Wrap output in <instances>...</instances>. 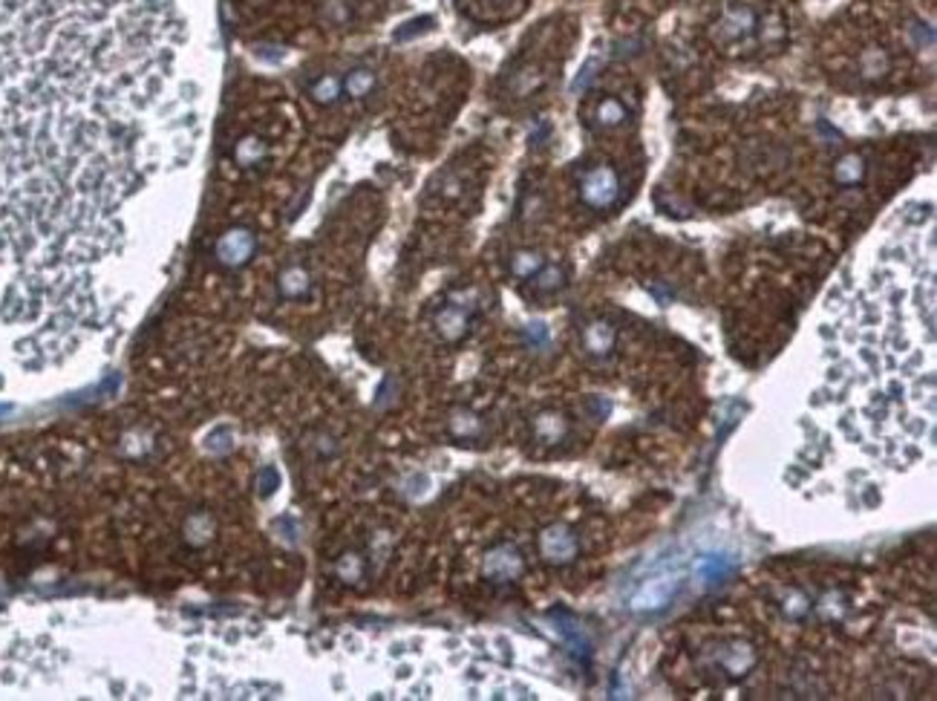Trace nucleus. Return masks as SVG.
Segmentation results:
<instances>
[{"label": "nucleus", "mask_w": 937, "mask_h": 701, "mask_svg": "<svg viewBox=\"0 0 937 701\" xmlns=\"http://www.w3.org/2000/svg\"><path fill=\"white\" fill-rule=\"evenodd\" d=\"M202 139L182 0H0V327L38 367L119 327L153 193Z\"/></svg>", "instance_id": "f257e3e1"}, {"label": "nucleus", "mask_w": 937, "mask_h": 701, "mask_svg": "<svg viewBox=\"0 0 937 701\" xmlns=\"http://www.w3.org/2000/svg\"><path fill=\"white\" fill-rule=\"evenodd\" d=\"M684 575L681 571H663V575H655L643 580L629 597V612L635 615H655L660 612L663 606H669L675 601V594L681 592Z\"/></svg>", "instance_id": "f03ea898"}, {"label": "nucleus", "mask_w": 937, "mask_h": 701, "mask_svg": "<svg viewBox=\"0 0 937 701\" xmlns=\"http://www.w3.org/2000/svg\"><path fill=\"white\" fill-rule=\"evenodd\" d=\"M580 200L594 211H609L620 200V176L615 167L594 165L580 179Z\"/></svg>", "instance_id": "7ed1b4c3"}, {"label": "nucleus", "mask_w": 937, "mask_h": 701, "mask_svg": "<svg viewBox=\"0 0 937 701\" xmlns=\"http://www.w3.org/2000/svg\"><path fill=\"white\" fill-rule=\"evenodd\" d=\"M254 252H257V234L249 226H231L226 234H219V240L214 245L217 263L228 271L243 269L254 257Z\"/></svg>", "instance_id": "20e7f679"}, {"label": "nucleus", "mask_w": 937, "mask_h": 701, "mask_svg": "<svg viewBox=\"0 0 937 701\" xmlns=\"http://www.w3.org/2000/svg\"><path fill=\"white\" fill-rule=\"evenodd\" d=\"M525 571V560L514 543H499L481 560V575L493 583H511Z\"/></svg>", "instance_id": "39448f33"}, {"label": "nucleus", "mask_w": 937, "mask_h": 701, "mask_svg": "<svg viewBox=\"0 0 937 701\" xmlns=\"http://www.w3.org/2000/svg\"><path fill=\"white\" fill-rule=\"evenodd\" d=\"M580 545H577V537L575 531H571L568 526L563 523H554L549 526L540 534V554L542 560H549L554 566H563V563H571L577 557Z\"/></svg>", "instance_id": "423d86ee"}, {"label": "nucleus", "mask_w": 937, "mask_h": 701, "mask_svg": "<svg viewBox=\"0 0 937 701\" xmlns=\"http://www.w3.org/2000/svg\"><path fill=\"white\" fill-rule=\"evenodd\" d=\"M436 332L445 338V341H462L471 329V306L467 303H447L436 312Z\"/></svg>", "instance_id": "0eeeda50"}, {"label": "nucleus", "mask_w": 937, "mask_h": 701, "mask_svg": "<svg viewBox=\"0 0 937 701\" xmlns=\"http://www.w3.org/2000/svg\"><path fill=\"white\" fill-rule=\"evenodd\" d=\"M217 540V519L208 511H191L182 523V543L191 549H208Z\"/></svg>", "instance_id": "6e6552de"}, {"label": "nucleus", "mask_w": 937, "mask_h": 701, "mask_svg": "<svg viewBox=\"0 0 937 701\" xmlns=\"http://www.w3.org/2000/svg\"><path fill=\"white\" fill-rule=\"evenodd\" d=\"M719 26H721V35L727 38V41H745L747 35L756 32L759 18L750 6H727Z\"/></svg>", "instance_id": "1a4fd4ad"}, {"label": "nucleus", "mask_w": 937, "mask_h": 701, "mask_svg": "<svg viewBox=\"0 0 937 701\" xmlns=\"http://www.w3.org/2000/svg\"><path fill=\"white\" fill-rule=\"evenodd\" d=\"M615 341H618L615 327L606 321H592L583 327V346H585V353L594 355V358H606L611 349H615Z\"/></svg>", "instance_id": "9d476101"}, {"label": "nucleus", "mask_w": 937, "mask_h": 701, "mask_svg": "<svg viewBox=\"0 0 937 701\" xmlns=\"http://www.w3.org/2000/svg\"><path fill=\"white\" fill-rule=\"evenodd\" d=\"M277 292L283 301H303L311 292V275L303 266H285L277 278Z\"/></svg>", "instance_id": "9b49d317"}, {"label": "nucleus", "mask_w": 937, "mask_h": 701, "mask_svg": "<svg viewBox=\"0 0 937 701\" xmlns=\"http://www.w3.org/2000/svg\"><path fill=\"white\" fill-rule=\"evenodd\" d=\"M721 670L727 675H733V679H741V675H747V670L756 667V653L747 646V644H730L727 649H721Z\"/></svg>", "instance_id": "f8f14e48"}, {"label": "nucleus", "mask_w": 937, "mask_h": 701, "mask_svg": "<svg viewBox=\"0 0 937 701\" xmlns=\"http://www.w3.org/2000/svg\"><path fill=\"white\" fill-rule=\"evenodd\" d=\"M231 156H234V162H237L240 167H257V165L266 162L268 145H266V139H260V136L249 133V136H240V139H237V145H234Z\"/></svg>", "instance_id": "ddd939ff"}, {"label": "nucleus", "mask_w": 937, "mask_h": 701, "mask_svg": "<svg viewBox=\"0 0 937 701\" xmlns=\"http://www.w3.org/2000/svg\"><path fill=\"white\" fill-rule=\"evenodd\" d=\"M865 171L868 167H865V159L860 153H845L834 165V182L837 185H845V188H854L865 179Z\"/></svg>", "instance_id": "4468645a"}, {"label": "nucleus", "mask_w": 937, "mask_h": 701, "mask_svg": "<svg viewBox=\"0 0 937 701\" xmlns=\"http://www.w3.org/2000/svg\"><path fill=\"white\" fill-rule=\"evenodd\" d=\"M309 96L315 104H323V107H329V104H335L337 98L344 96V78H337L332 73L327 75H318L315 81L309 84Z\"/></svg>", "instance_id": "2eb2a0df"}, {"label": "nucleus", "mask_w": 937, "mask_h": 701, "mask_svg": "<svg viewBox=\"0 0 937 701\" xmlns=\"http://www.w3.org/2000/svg\"><path fill=\"white\" fill-rule=\"evenodd\" d=\"M629 119V110L623 107L620 98H603L601 104L594 107V124L601 130H611V127H620L623 122Z\"/></svg>", "instance_id": "dca6fc26"}, {"label": "nucleus", "mask_w": 937, "mask_h": 701, "mask_svg": "<svg viewBox=\"0 0 937 701\" xmlns=\"http://www.w3.org/2000/svg\"><path fill=\"white\" fill-rule=\"evenodd\" d=\"M375 84H379V78H375V73L370 67H355L344 78V93L349 98H367L375 90Z\"/></svg>", "instance_id": "f3484780"}, {"label": "nucleus", "mask_w": 937, "mask_h": 701, "mask_svg": "<svg viewBox=\"0 0 937 701\" xmlns=\"http://www.w3.org/2000/svg\"><path fill=\"white\" fill-rule=\"evenodd\" d=\"M533 433H537V439L554 445V441H559L568 433V424H566V419L559 413H542V415L533 419Z\"/></svg>", "instance_id": "a211bd4d"}, {"label": "nucleus", "mask_w": 937, "mask_h": 701, "mask_svg": "<svg viewBox=\"0 0 937 701\" xmlns=\"http://www.w3.org/2000/svg\"><path fill=\"white\" fill-rule=\"evenodd\" d=\"M542 266H545L542 254H540V252H528V249H525V252H516V254L511 257V263H507V269H511V275L519 278V280H531Z\"/></svg>", "instance_id": "6ab92c4d"}, {"label": "nucleus", "mask_w": 937, "mask_h": 701, "mask_svg": "<svg viewBox=\"0 0 937 701\" xmlns=\"http://www.w3.org/2000/svg\"><path fill=\"white\" fill-rule=\"evenodd\" d=\"M335 575H337V580H344V583H361L363 575H367V563H363L361 554L349 551V554H344L341 560L335 563Z\"/></svg>", "instance_id": "aec40b11"}, {"label": "nucleus", "mask_w": 937, "mask_h": 701, "mask_svg": "<svg viewBox=\"0 0 937 701\" xmlns=\"http://www.w3.org/2000/svg\"><path fill=\"white\" fill-rule=\"evenodd\" d=\"M481 431V422L479 415H473L471 410H456L450 419V433L456 439H476Z\"/></svg>", "instance_id": "412c9836"}, {"label": "nucleus", "mask_w": 937, "mask_h": 701, "mask_svg": "<svg viewBox=\"0 0 937 701\" xmlns=\"http://www.w3.org/2000/svg\"><path fill=\"white\" fill-rule=\"evenodd\" d=\"M860 70L865 73V78H880L889 73V56L880 47H868L860 58Z\"/></svg>", "instance_id": "4be33fe9"}, {"label": "nucleus", "mask_w": 937, "mask_h": 701, "mask_svg": "<svg viewBox=\"0 0 937 701\" xmlns=\"http://www.w3.org/2000/svg\"><path fill=\"white\" fill-rule=\"evenodd\" d=\"M531 280H533V286H537L540 295H551L557 289H563L566 275H563V269H559V266H542Z\"/></svg>", "instance_id": "5701e85b"}, {"label": "nucleus", "mask_w": 937, "mask_h": 701, "mask_svg": "<svg viewBox=\"0 0 937 701\" xmlns=\"http://www.w3.org/2000/svg\"><path fill=\"white\" fill-rule=\"evenodd\" d=\"M727 571H730V563H727L724 557H707V560L698 563V575H701V580H707V583L724 580Z\"/></svg>", "instance_id": "b1692460"}, {"label": "nucleus", "mask_w": 937, "mask_h": 701, "mask_svg": "<svg viewBox=\"0 0 937 701\" xmlns=\"http://www.w3.org/2000/svg\"><path fill=\"white\" fill-rule=\"evenodd\" d=\"M908 38H912L917 49H932V47H934V30H932V23L920 21V18L908 23Z\"/></svg>", "instance_id": "393cba45"}, {"label": "nucleus", "mask_w": 937, "mask_h": 701, "mask_svg": "<svg viewBox=\"0 0 937 701\" xmlns=\"http://www.w3.org/2000/svg\"><path fill=\"white\" fill-rule=\"evenodd\" d=\"M597 70H601V58H589V61H585L583 67H580V73H577V78L571 81V93H585V90H589L592 81L597 78Z\"/></svg>", "instance_id": "a878e982"}, {"label": "nucleus", "mask_w": 937, "mask_h": 701, "mask_svg": "<svg viewBox=\"0 0 937 701\" xmlns=\"http://www.w3.org/2000/svg\"><path fill=\"white\" fill-rule=\"evenodd\" d=\"M808 609H811V601H808V597H805L802 592H788V594H785L782 612H785L788 618L799 620V618L808 615Z\"/></svg>", "instance_id": "bb28decb"}, {"label": "nucleus", "mask_w": 937, "mask_h": 701, "mask_svg": "<svg viewBox=\"0 0 937 701\" xmlns=\"http://www.w3.org/2000/svg\"><path fill=\"white\" fill-rule=\"evenodd\" d=\"M433 23H436V21H433L430 15L415 18V21L405 23V26H401V30L396 32V41H407V38H413V35H424V32H430V26H433Z\"/></svg>", "instance_id": "cd10ccee"}, {"label": "nucleus", "mask_w": 937, "mask_h": 701, "mask_svg": "<svg viewBox=\"0 0 937 701\" xmlns=\"http://www.w3.org/2000/svg\"><path fill=\"white\" fill-rule=\"evenodd\" d=\"M545 338H549V329H545V323H531V329H528V341H533V344H542Z\"/></svg>", "instance_id": "c85d7f7f"}]
</instances>
